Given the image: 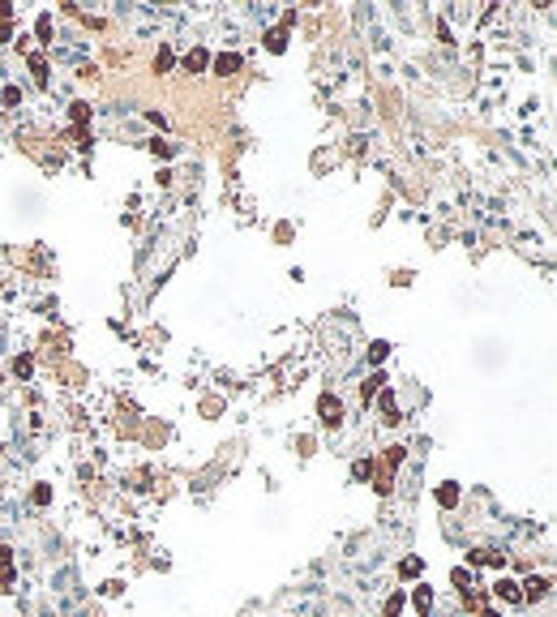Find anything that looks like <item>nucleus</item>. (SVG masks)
Wrapping results in <instances>:
<instances>
[{
    "label": "nucleus",
    "instance_id": "1",
    "mask_svg": "<svg viewBox=\"0 0 557 617\" xmlns=\"http://www.w3.org/2000/svg\"><path fill=\"white\" fill-rule=\"evenodd\" d=\"M322 420L326 425H339V399H322Z\"/></svg>",
    "mask_w": 557,
    "mask_h": 617
},
{
    "label": "nucleus",
    "instance_id": "2",
    "mask_svg": "<svg viewBox=\"0 0 557 617\" xmlns=\"http://www.w3.org/2000/svg\"><path fill=\"white\" fill-rule=\"evenodd\" d=\"M544 591H549L544 579H527V600H544Z\"/></svg>",
    "mask_w": 557,
    "mask_h": 617
},
{
    "label": "nucleus",
    "instance_id": "3",
    "mask_svg": "<svg viewBox=\"0 0 557 617\" xmlns=\"http://www.w3.org/2000/svg\"><path fill=\"white\" fill-rule=\"evenodd\" d=\"M214 69H219V73H236V69H240V56H219V60H214Z\"/></svg>",
    "mask_w": 557,
    "mask_h": 617
},
{
    "label": "nucleus",
    "instance_id": "4",
    "mask_svg": "<svg viewBox=\"0 0 557 617\" xmlns=\"http://www.w3.org/2000/svg\"><path fill=\"white\" fill-rule=\"evenodd\" d=\"M498 596H506V600H519V591H514V583H510V579H502V583H498Z\"/></svg>",
    "mask_w": 557,
    "mask_h": 617
},
{
    "label": "nucleus",
    "instance_id": "5",
    "mask_svg": "<svg viewBox=\"0 0 557 617\" xmlns=\"http://www.w3.org/2000/svg\"><path fill=\"white\" fill-rule=\"evenodd\" d=\"M416 604H420V613H429V609H433V596H429V587H420V591H416Z\"/></svg>",
    "mask_w": 557,
    "mask_h": 617
},
{
    "label": "nucleus",
    "instance_id": "6",
    "mask_svg": "<svg viewBox=\"0 0 557 617\" xmlns=\"http://www.w3.org/2000/svg\"><path fill=\"white\" fill-rule=\"evenodd\" d=\"M399 609H403V596H390V600H386V617H399Z\"/></svg>",
    "mask_w": 557,
    "mask_h": 617
},
{
    "label": "nucleus",
    "instance_id": "7",
    "mask_svg": "<svg viewBox=\"0 0 557 617\" xmlns=\"http://www.w3.org/2000/svg\"><path fill=\"white\" fill-rule=\"evenodd\" d=\"M185 65H189V69H202V65H206V56H202V52H189V56H185Z\"/></svg>",
    "mask_w": 557,
    "mask_h": 617
}]
</instances>
